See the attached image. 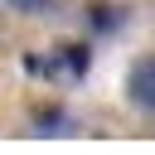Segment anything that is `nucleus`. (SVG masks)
<instances>
[{
  "instance_id": "1",
  "label": "nucleus",
  "mask_w": 155,
  "mask_h": 155,
  "mask_svg": "<svg viewBox=\"0 0 155 155\" xmlns=\"http://www.w3.org/2000/svg\"><path fill=\"white\" fill-rule=\"evenodd\" d=\"M87 63H92V58H87V48L63 44V48H58L48 63H34V68H44L48 78H68V82H73V78H82V73H87Z\"/></svg>"
},
{
  "instance_id": "2",
  "label": "nucleus",
  "mask_w": 155,
  "mask_h": 155,
  "mask_svg": "<svg viewBox=\"0 0 155 155\" xmlns=\"http://www.w3.org/2000/svg\"><path fill=\"white\" fill-rule=\"evenodd\" d=\"M126 92L136 97V107L155 111V58H145V63H136V68H131V78H126Z\"/></svg>"
},
{
  "instance_id": "3",
  "label": "nucleus",
  "mask_w": 155,
  "mask_h": 155,
  "mask_svg": "<svg viewBox=\"0 0 155 155\" xmlns=\"http://www.w3.org/2000/svg\"><path fill=\"white\" fill-rule=\"evenodd\" d=\"M10 5H15V10H44L48 0H10Z\"/></svg>"
}]
</instances>
